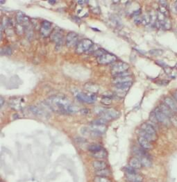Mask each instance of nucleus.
<instances>
[{"mask_svg": "<svg viewBox=\"0 0 177 182\" xmlns=\"http://www.w3.org/2000/svg\"><path fill=\"white\" fill-rule=\"evenodd\" d=\"M47 106L51 110L62 114H71L79 111V108L75 106L68 98L63 95H53L45 100Z\"/></svg>", "mask_w": 177, "mask_h": 182, "instance_id": "1", "label": "nucleus"}, {"mask_svg": "<svg viewBox=\"0 0 177 182\" xmlns=\"http://www.w3.org/2000/svg\"><path fill=\"white\" fill-rule=\"evenodd\" d=\"M49 38H50L51 41L56 43V48L61 49L62 47L64 34H63V32L61 29L56 27L54 29H53Z\"/></svg>", "mask_w": 177, "mask_h": 182, "instance_id": "2", "label": "nucleus"}, {"mask_svg": "<svg viewBox=\"0 0 177 182\" xmlns=\"http://www.w3.org/2000/svg\"><path fill=\"white\" fill-rule=\"evenodd\" d=\"M93 43L90 39H83V40H80L77 43V46H76L75 52L78 54H81L85 53L86 51H88L90 48L93 46Z\"/></svg>", "mask_w": 177, "mask_h": 182, "instance_id": "3", "label": "nucleus"}, {"mask_svg": "<svg viewBox=\"0 0 177 182\" xmlns=\"http://www.w3.org/2000/svg\"><path fill=\"white\" fill-rule=\"evenodd\" d=\"M98 114L102 118L108 121L119 117L120 113L113 109H102V110L98 111Z\"/></svg>", "mask_w": 177, "mask_h": 182, "instance_id": "4", "label": "nucleus"}, {"mask_svg": "<svg viewBox=\"0 0 177 182\" xmlns=\"http://www.w3.org/2000/svg\"><path fill=\"white\" fill-rule=\"evenodd\" d=\"M131 86H132V81L115 85V94L118 98H124Z\"/></svg>", "mask_w": 177, "mask_h": 182, "instance_id": "5", "label": "nucleus"}, {"mask_svg": "<svg viewBox=\"0 0 177 182\" xmlns=\"http://www.w3.org/2000/svg\"><path fill=\"white\" fill-rule=\"evenodd\" d=\"M129 65L124 62L119 61L115 63L114 65L112 66L111 68V74L113 76H115L118 74H122L123 72H127V70L129 69Z\"/></svg>", "mask_w": 177, "mask_h": 182, "instance_id": "6", "label": "nucleus"}, {"mask_svg": "<svg viewBox=\"0 0 177 182\" xmlns=\"http://www.w3.org/2000/svg\"><path fill=\"white\" fill-rule=\"evenodd\" d=\"M75 95L78 100L86 103H94L97 98L96 94H86L79 91L75 92Z\"/></svg>", "mask_w": 177, "mask_h": 182, "instance_id": "7", "label": "nucleus"}, {"mask_svg": "<svg viewBox=\"0 0 177 182\" xmlns=\"http://www.w3.org/2000/svg\"><path fill=\"white\" fill-rule=\"evenodd\" d=\"M52 32V26L50 22L47 21V20H43L40 24V33L41 36L44 38L50 36Z\"/></svg>", "mask_w": 177, "mask_h": 182, "instance_id": "8", "label": "nucleus"}, {"mask_svg": "<svg viewBox=\"0 0 177 182\" xmlns=\"http://www.w3.org/2000/svg\"><path fill=\"white\" fill-rule=\"evenodd\" d=\"M117 60V57L112 54L106 53L102 57L97 58V61L100 65H107V64L113 63Z\"/></svg>", "mask_w": 177, "mask_h": 182, "instance_id": "9", "label": "nucleus"}, {"mask_svg": "<svg viewBox=\"0 0 177 182\" xmlns=\"http://www.w3.org/2000/svg\"><path fill=\"white\" fill-rule=\"evenodd\" d=\"M78 38H79V36H78L77 33L73 32H69L65 38V43H66L67 46L68 47L77 46Z\"/></svg>", "mask_w": 177, "mask_h": 182, "instance_id": "10", "label": "nucleus"}, {"mask_svg": "<svg viewBox=\"0 0 177 182\" xmlns=\"http://www.w3.org/2000/svg\"><path fill=\"white\" fill-rule=\"evenodd\" d=\"M90 134L93 136L100 135L104 134L106 130V126L105 125H99V124H92L90 128Z\"/></svg>", "mask_w": 177, "mask_h": 182, "instance_id": "11", "label": "nucleus"}, {"mask_svg": "<svg viewBox=\"0 0 177 182\" xmlns=\"http://www.w3.org/2000/svg\"><path fill=\"white\" fill-rule=\"evenodd\" d=\"M15 20H16V23L23 24L24 26L30 24L29 18L21 11L17 12L15 15Z\"/></svg>", "mask_w": 177, "mask_h": 182, "instance_id": "12", "label": "nucleus"}, {"mask_svg": "<svg viewBox=\"0 0 177 182\" xmlns=\"http://www.w3.org/2000/svg\"><path fill=\"white\" fill-rule=\"evenodd\" d=\"M154 113H155L156 117L157 119L158 122H159L160 123L164 124L165 125H168L170 123V118L167 116H166L160 110V109L157 107L154 110Z\"/></svg>", "mask_w": 177, "mask_h": 182, "instance_id": "13", "label": "nucleus"}, {"mask_svg": "<svg viewBox=\"0 0 177 182\" xmlns=\"http://www.w3.org/2000/svg\"><path fill=\"white\" fill-rule=\"evenodd\" d=\"M24 103L22 98H14L10 100V106L15 110H21L24 106Z\"/></svg>", "mask_w": 177, "mask_h": 182, "instance_id": "14", "label": "nucleus"}, {"mask_svg": "<svg viewBox=\"0 0 177 182\" xmlns=\"http://www.w3.org/2000/svg\"><path fill=\"white\" fill-rule=\"evenodd\" d=\"M84 89L90 94H96L97 93L99 90V86L97 84H94V83L88 82L84 85Z\"/></svg>", "mask_w": 177, "mask_h": 182, "instance_id": "15", "label": "nucleus"}, {"mask_svg": "<svg viewBox=\"0 0 177 182\" xmlns=\"http://www.w3.org/2000/svg\"><path fill=\"white\" fill-rule=\"evenodd\" d=\"M138 142L141 148L144 150H151L153 148V145H151V142L142 136H140L138 138Z\"/></svg>", "mask_w": 177, "mask_h": 182, "instance_id": "16", "label": "nucleus"}, {"mask_svg": "<svg viewBox=\"0 0 177 182\" xmlns=\"http://www.w3.org/2000/svg\"><path fill=\"white\" fill-rule=\"evenodd\" d=\"M126 179L129 182H142L143 178L141 175L137 173L127 174L126 176Z\"/></svg>", "mask_w": 177, "mask_h": 182, "instance_id": "17", "label": "nucleus"}, {"mask_svg": "<svg viewBox=\"0 0 177 182\" xmlns=\"http://www.w3.org/2000/svg\"><path fill=\"white\" fill-rule=\"evenodd\" d=\"M133 79L131 76H116L114 77L113 79V83L116 84H122V83H126V82H129L132 81Z\"/></svg>", "mask_w": 177, "mask_h": 182, "instance_id": "18", "label": "nucleus"}, {"mask_svg": "<svg viewBox=\"0 0 177 182\" xmlns=\"http://www.w3.org/2000/svg\"><path fill=\"white\" fill-rule=\"evenodd\" d=\"M140 129L143 131H145L146 133L151 134L152 136H156V130L154 129L153 126L150 125L149 123H143L140 126Z\"/></svg>", "mask_w": 177, "mask_h": 182, "instance_id": "19", "label": "nucleus"}, {"mask_svg": "<svg viewBox=\"0 0 177 182\" xmlns=\"http://www.w3.org/2000/svg\"><path fill=\"white\" fill-rule=\"evenodd\" d=\"M165 104L170 108L173 113H177V105L176 102L170 98H165L164 100Z\"/></svg>", "mask_w": 177, "mask_h": 182, "instance_id": "20", "label": "nucleus"}, {"mask_svg": "<svg viewBox=\"0 0 177 182\" xmlns=\"http://www.w3.org/2000/svg\"><path fill=\"white\" fill-rule=\"evenodd\" d=\"M29 111L30 112H31L33 114L36 115V116L42 117L45 115V111H43V109L37 106H29Z\"/></svg>", "mask_w": 177, "mask_h": 182, "instance_id": "21", "label": "nucleus"}, {"mask_svg": "<svg viewBox=\"0 0 177 182\" xmlns=\"http://www.w3.org/2000/svg\"><path fill=\"white\" fill-rule=\"evenodd\" d=\"M158 108H159L160 110L166 116H167L169 118H171V117L174 115V114H173L174 113L172 112V110H171V109L169 108L165 104H161Z\"/></svg>", "mask_w": 177, "mask_h": 182, "instance_id": "22", "label": "nucleus"}, {"mask_svg": "<svg viewBox=\"0 0 177 182\" xmlns=\"http://www.w3.org/2000/svg\"><path fill=\"white\" fill-rule=\"evenodd\" d=\"M129 166H131L134 169H140L141 168L143 165H142V163L138 158L133 157L129 161Z\"/></svg>", "mask_w": 177, "mask_h": 182, "instance_id": "23", "label": "nucleus"}, {"mask_svg": "<svg viewBox=\"0 0 177 182\" xmlns=\"http://www.w3.org/2000/svg\"><path fill=\"white\" fill-rule=\"evenodd\" d=\"M92 167H94L96 170H100L106 169L107 167V164L104 161H94L92 163Z\"/></svg>", "mask_w": 177, "mask_h": 182, "instance_id": "24", "label": "nucleus"}, {"mask_svg": "<svg viewBox=\"0 0 177 182\" xmlns=\"http://www.w3.org/2000/svg\"><path fill=\"white\" fill-rule=\"evenodd\" d=\"M151 23V16L149 13H145L141 15V24L143 25H148Z\"/></svg>", "mask_w": 177, "mask_h": 182, "instance_id": "25", "label": "nucleus"}, {"mask_svg": "<svg viewBox=\"0 0 177 182\" xmlns=\"http://www.w3.org/2000/svg\"><path fill=\"white\" fill-rule=\"evenodd\" d=\"M140 161V162L142 163V165L145 167H150L151 165V161L150 159L148 158L147 156H140L138 158Z\"/></svg>", "mask_w": 177, "mask_h": 182, "instance_id": "26", "label": "nucleus"}, {"mask_svg": "<svg viewBox=\"0 0 177 182\" xmlns=\"http://www.w3.org/2000/svg\"><path fill=\"white\" fill-rule=\"evenodd\" d=\"M138 134H139L140 136H142V137L146 138V139H147L148 140H149L150 142L154 141V140H156V136H152V135H151V134L146 133L145 131H143V130H140V131H139Z\"/></svg>", "mask_w": 177, "mask_h": 182, "instance_id": "27", "label": "nucleus"}, {"mask_svg": "<svg viewBox=\"0 0 177 182\" xmlns=\"http://www.w3.org/2000/svg\"><path fill=\"white\" fill-rule=\"evenodd\" d=\"M92 156L97 159H104L107 156V153L104 149H102L99 152L92 153Z\"/></svg>", "mask_w": 177, "mask_h": 182, "instance_id": "28", "label": "nucleus"}, {"mask_svg": "<svg viewBox=\"0 0 177 182\" xmlns=\"http://www.w3.org/2000/svg\"><path fill=\"white\" fill-rule=\"evenodd\" d=\"M15 32L17 33L18 35H22L25 33V26H24L23 24L17 23L15 24Z\"/></svg>", "mask_w": 177, "mask_h": 182, "instance_id": "29", "label": "nucleus"}, {"mask_svg": "<svg viewBox=\"0 0 177 182\" xmlns=\"http://www.w3.org/2000/svg\"><path fill=\"white\" fill-rule=\"evenodd\" d=\"M102 149H103L102 147L97 144H92L91 145L88 147V150H89L90 152H91L92 153L99 152V151L102 150Z\"/></svg>", "mask_w": 177, "mask_h": 182, "instance_id": "30", "label": "nucleus"}, {"mask_svg": "<svg viewBox=\"0 0 177 182\" xmlns=\"http://www.w3.org/2000/svg\"><path fill=\"white\" fill-rule=\"evenodd\" d=\"M97 176H100V177H107L108 176L110 175V171L108 169H103L100 170H97L95 172Z\"/></svg>", "mask_w": 177, "mask_h": 182, "instance_id": "31", "label": "nucleus"}, {"mask_svg": "<svg viewBox=\"0 0 177 182\" xmlns=\"http://www.w3.org/2000/svg\"><path fill=\"white\" fill-rule=\"evenodd\" d=\"M171 27H172V23H171L170 18H166V19L165 20V21L162 24V28L165 30H170Z\"/></svg>", "mask_w": 177, "mask_h": 182, "instance_id": "32", "label": "nucleus"}, {"mask_svg": "<svg viewBox=\"0 0 177 182\" xmlns=\"http://www.w3.org/2000/svg\"><path fill=\"white\" fill-rule=\"evenodd\" d=\"M101 103L105 105V106H109V105L112 104V99L109 96L103 97L102 100H101Z\"/></svg>", "mask_w": 177, "mask_h": 182, "instance_id": "33", "label": "nucleus"}, {"mask_svg": "<svg viewBox=\"0 0 177 182\" xmlns=\"http://www.w3.org/2000/svg\"><path fill=\"white\" fill-rule=\"evenodd\" d=\"M163 53V51L159 49H153L149 51V54L151 56H155V57H158V56H161Z\"/></svg>", "mask_w": 177, "mask_h": 182, "instance_id": "34", "label": "nucleus"}, {"mask_svg": "<svg viewBox=\"0 0 177 182\" xmlns=\"http://www.w3.org/2000/svg\"><path fill=\"white\" fill-rule=\"evenodd\" d=\"M94 182H110V180L108 177H100V176H97L94 178Z\"/></svg>", "mask_w": 177, "mask_h": 182, "instance_id": "35", "label": "nucleus"}, {"mask_svg": "<svg viewBox=\"0 0 177 182\" xmlns=\"http://www.w3.org/2000/svg\"><path fill=\"white\" fill-rule=\"evenodd\" d=\"M105 54H106V51H105L104 49L99 48L98 49H97L95 51H94V52L92 53V54H93L94 56H95V57H97L98 58V57H102V56Z\"/></svg>", "mask_w": 177, "mask_h": 182, "instance_id": "36", "label": "nucleus"}, {"mask_svg": "<svg viewBox=\"0 0 177 182\" xmlns=\"http://www.w3.org/2000/svg\"><path fill=\"white\" fill-rule=\"evenodd\" d=\"M1 54H5V55H8V56H10L12 54V50H11V48L10 47H6L4 49H1Z\"/></svg>", "mask_w": 177, "mask_h": 182, "instance_id": "37", "label": "nucleus"}, {"mask_svg": "<svg viewBox=\"0 0 177 182\" xmlns=\"http://www.w3.org/2000/svg\"><path fill=\"white\" fill-rule=\"evenodd\" d=\"M125 171L127 172V174H133V173H136V172H135L134 168H133V167H131V166H128V167H124Z\"/></svg>", "mask_w": 177, "mask_h": 182, "instance_id": "38", "label": "nucleus"}, {"mask_svg": "<svg viewBox=\"0 0 177 182\" xmlns=\"http://www.w3.org/2000/svg\"><path fill=\"white\" fill-rule=\"evenodd\" d=\"M159 3L160 4V6L161 7L167 8V2L166 1H160Z\"/></svg>", "mask_w": 177, "mask_h": 182, "instance_id": "39", "label": "nucleus"}, {"mask_svg": "<svg viewBox=\"0 0 177 182\" xmlns=\"http://www.w3.org/2000/svg\"><path fill=\"white\" fill-rule=\"evenodd\" d=\"M78 3H79V4L80 5H84L88 3V1H78Z\"/></svg>", "mask_w": 177, "mask_h": 182, "instance_id": "40", "label": "nucleus"}, {"mask_svg": "<svg viewBox=\"0 0 177 182\" xmlns=\"http://www.w3.org/2000/svg\"><path fill=\"white\" fill-rule=\"evenodd\" d=\"M0 104H1V107L3 106L4 105V102H5V101H4V100L3 99V98H1V99H0Z\"/></svg>", "mask_w": 177, "mask_h": 182, "instance_id": "41", "label": "nucleus"}, {"mask_svg": "<svg viewBox=\"0 0 177 182\" xmlns=\"http://www.w3.org/2000/svg\"><path fill=\"white\" fill-rule=\"evenodd\" d=\"M48 3L49 4L53 5L56 4V1H51V0H50V1H48Z\"/></svg>", "mask_w": 177, "mask_h": 182, "instance_id": "42", "label": "nucleus"}, {"mask_svg": "<svg viewBox=\"0 0 177 182\" xmlns=\"http://www.w3.org/2000/svg\"><path fill=\"white\" fill-rule=\"evenodd\" d=\"M174 9L176 11V12L177 13V1L175 2V4H174Z\"/></svg>", "mask_w": 177, "mask_h": 182, "instance_id": "43", "label": "nucleus"}, {"mask_svg": "<svg viewBox=\"0 0 177 182\" xmlns=\"http://www.w3.org/2000/svg\"><path fill=\"white\" fill-rule=\"evenodd\" d=\"M174 98H175V99H176V101H177V90H176V92H174Z\"/></svg>", "mask_w": 177, "mask_h": 182, "instance_id": "44", "label": "nucleus"}, {"mask_svg": "<svg viewBox=\"0 0 177 182\" xmlns=\"http://www.w3.org/2000/svg\"><path fill=\"white\" fill-rule=\"evenodd\" d=\"M0 3H1V4H3L5 3V1H0Z\"/></svg>", "mask_w": 177, "mask_h": 182, "instance_id": "45", "label": "nucleus"}]
</instances>
